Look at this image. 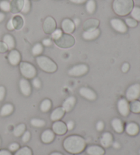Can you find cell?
Returning a JSON list of instances; mask_svg holds the SVG:
<instances>
[{
	"label": "cell",
	"instance_id": "19",
	"mask_svg": "<svg viewBox=\"0 0 140 155\" xmlns=\"http://www.w3.org/2000/svg\"><path fill=\"white\" fill-rule=\"evenodd\" d=\"M125 131L128 135H131V136H135L139 134V127L135 123H130L126 126Z\"/></svg>",
	"mask_w": 140,
	"mask_h": 155
},
{
	"label": "cell",
	"instance_id": "40",
	"mask_svg": "<svg viewBox=\"0 0 140 155\" xmlns=\"http://www.w3.org/2000/svg\"><path fill=\"white\" fill-rule=\"evenodd\" d=\"M19 148H20V146H19L18 143L16 142L10 143L9 146H8V149H9V150L10 152H16L17 151Z\"/></svg>",
	"mask_w": 140,
	"mask_h": 155
},
{
	"label": "cell",
	"instance_id": "42",
	"mask_svg": "<svg viewBox=\"0 0 140 155\" xmlns=\"http://www.w3.org/2000/svg\"><path fill=\"white\" fill-rule=\"evenodd\" d=\"M31 137V134L29 131H26L23 134V136H22V141L24 143H27L28 141L30 140Z\"/></svg>",
	"mask_w": 140,
	"mask_h": 155
},
{
	"label": "cell",
	"instance_id": "12",
	"mask_svg": "<svg viewBox=\"0 0 140 155\" xmlns=\"http://www.w3.org/2000/svg\"><path fill=\"white\" fill-rule=\"evenodd\" d=\"M19 88H20L21 93L26 97L30 96L32 93V87H31L30 83L26 78H21L20 80Z\"/></svg>",
	"mask_w": 140,
	"mask_h": 155
},
{
	"label": "cell",
	"instance_id": "32",
	"mask_svg": "<svg viewBox=\"0 0 140 155\" xmlns=\"http://www.w3.org/2000/svg\"><path fill=\"white\" fill-rule=\"evenodd\" d=\"M86 8L87 12L89 14H92L96 10V3H95L94 0H88L87 1Z\"/></svg>",
	"mask_w": 140,
	"mask_h": 155
},
{
	"label": "cell",
	"instance_id": "53",
	"mask_svg": "<svg viewBox=\"0 0 140 155\" xmlns=\"http://www.w3.org/2000/svg\"><path fill=\"white\" fill-rule=\"evenodd\" d=\"M112 144H113V146H114V148L118 149V148H120V143H119L118 142H114L113 143H112Z\"/></svg>",
	"mask_w": 140,
	"mask_h": 155
},
{
	"label": "cell",
	"instance_id": "57",
	"mask_svg": "<svg viewBox=\"0 0 140 155\" xmlns=\"http://www.w3.org/2000/svg\"><path fill=\"white\" fill-rule=\"evenodd\" d=\"M0 144H1V139H0Z\"/></svg>",
	"mask_w": 140,
	"mask_h": 155
},
{
	"label": "cell",
	"instance_id": "3",
	"mask_svg": "<svg viewBox=\"0 0 140 155\" xmlns=\"http://www.w3.org/2000/svg\"><path fill=\"white\" fill-rule=\"evenodd\" d=\"M36 63L41 70L48 73H54L56 71L58 66L56 63L45 56H39L36 58Z\"/></svg>",
	"mask_w": 140,
	"mask_h": 155
},
{
	"label": "cell",
	"instance_id": "45",
	"mask_svg": "<svg viewBox=\"0 0 140 155\" xmlns=\"http://www.w3.org/2000/svg\"><path fill=\"white\" fill-rule=\"evenodd\" d=\"M104 127H105L104 123H103V121L100 120L96 124V130L99 131H101L103 129H104Z\"/></svg>",
	"mask_w": 140,
	"mask_h": 155
},
{
	"label": "cell",
	"instance_id": "6",
	"mask_svg": "<svg viewBox=\"0 0 140 155\" xmlns=\"http://www.w3.org/2000/svg\"><path fill=\"white\" fill-rule=\"evenodd\" d=\"M140 97V84L136 83L130 86L126 92V97L127 101H133L137 100Z\"/></svg>",
	"mask_w": 140,
	"mask_h": 155
},
{
	"label": "cell",
	"instance_id": "38",
	"mask_svg": "<svg viewBox=\"0 0 140 155\" xmlns=\"http://www.w3.org/2000/svg\"><path fill=\"white\" fill-rule=\"evenodd\" d=\"M125 24L126 25L130 27H135L138 25V21H135L133 18H127L125 19Z\"/></svg>",
	"mask_w": 140,
	"mask_h": 155
},
{
	"label": "cell",
	"instance_id": "46",
	"mask_svg": "<svg viewBox=\"0 0 140 155\" xmlns=\"http://www.w3.org/2000/svg\"><path fill=\"white\" fill-rule=\"evenodd\" d=\"M8 50L7 46L4 41H0V52H5Z\"/></svg>",
	"mask_w": 140,
	"mask_h": 155
},
{
	"label": "cell",
	"instance_id": "20",
	"mask_svg": "<svg viewBox=\"0 0 140 155\" xmlns=\"http://www.w3.org/2000/svg\"><path fill=\"white\" fill-rule=\"evenodd\" d=\"M86 153L88 155H104L105 150L99 146H89L86 148Z\"/></svg>",
	"mask_w": 140,
	"mask_h": 155
},
{
	"label": "cell",
	"instance_id": "1",
	"mask_svg": "<svg viewBox=\"0 0 140 155\" xmlns=\"http://www.w3.org/2000/svg\"><path fill=\"white\" fill-rule=\"evenodd\" d=\"M86 143L85 140L79 135H71L67 137L63 142V146L68 153L79 154L85 150Z\"/></svg>",
	"mask_w": 140,
	"mask_h": 155
},
{
	"label": "cell",
	"instance_id": "58",
	"mask_svg": "<svg viewBox=\"0 0 140 155\" xmlns=\"http://www.w3.org/2000/svg\"><path fill=\"white\" fill-rule=\"evenodd\" d=\"M139 154H140V150H139Z\"/></svg>",
	"mask_w": 140,
	"mask_h": 155
},
{
	"label": "cell",
	"instance_id": "10",
	"mask_svg": "<svg viewBox=\"0 0 140 155\" xmlns=\"http://www.w3.org/2000/svg\"><path fill=\"white\" fill-rule=\"evenodd\" d=\"M56 28L55 21L51 16H48L43 23V30L46 34H52Z\"/></svg>",
	"mask_w": 140,
	"mask_h": 155
},
{
	"label": "cell",
	"instance_id": "22",
	"mask_svg": "<svg viewBox=\"0 0 140 155\" xmlns=\"http://www.w3.org/2000/svg\"><path fill=\"white\" fill-rule=\"evenodd\" d=\"M100 35V30L96 28L91 30H88V31H85L83 32L82 36L83 39H85L86 40H94L96 38L99 37Z\"/></svg>",
	"mask_w": 140,
	"mask_h": 155
},
{
	"label": "cell",
	"instance_id": "24",
	"mask_svg": "<svg viewBox=\"0 0 140 155\" xmlns=\"http://www.w3.org/2000/svg\"><path fill=\"white\" fill-rule=\"evenodd\" d=\"M111 126L117 134H122L124 131V124L119 118H114L111 121Z\"/></svg>",
	"mask_w": 140,
	"mask_h": 155
},
{
	"label": "cell",
	"instance_id": "27",
	"mask_svg": "<svg viewBox=\"0 0 140 155\" xmlns=\"http://www.w3.org/2000/svg\"><path fill=\"white\" fill-rule=\"evenodd\" d=\"M14 111V106L10 104H5L2 107L0 110V116L2 117H5L12 114Z\"/></svg>",
	"mask_w": 140,
	"mask_h": 155
},
{
	"label": "cell",
	"instance_id": "5",
	"mask_svg": "<svg viewBox=\"0 0 140 155\" xmlns=\"http://www.w3.org/2000/svg\"><path fill=\"white\" fill-rule=\"evenodd\" d=\"M54 41L56 45L62 48H71L75 44V40L73 36L68 34H62L60 38Z\"/></svg>",
	"mask_w": 140,
	"mask_h": 155
},
{
	"label": "cell",
	"instance_id": "34",
	"mask_svg": "<svg viewBox=\"0 0 140 155\" xmlns=\"http://www.w3.org/2000/svg\"><path fill=\"white\" fill-rule=\"evenodd\" d=\"M15 155H32V151L27 146H24L16 151Z\"/></svg>",
	"mask_w": 140,
	"mask_h": 155
},
{
	"label": "cell",
	"instance_id": "44",
	"mask_svg": "<svg viewBox=\"0 0 140 155\" xmlns=\"http://www.w3.org/2000/svg\"><path fill=\"white\" fill-rule=\"evenodd\" d=\"M5 88L3 86H0V101H2L5 97Z\"/></svg>",
	"mask_w": 140,
	"mask_h": 155
},
{
	"label": "cell",
	"instance_id": "2",
	"mask_svg": "<svg viewBox=\"0 0 140 155\" xmlns=\"http://www.w3.org/2000/svg\"><path fill=\"white\" fill-rule=\"evenodd\" d=\"M133 7V0H114L113 3L114 11L119 16L128 15Z\"/></svg>",
	"mask_w": 140,
	"mask_h": 155
},
{
	"label": "cell",
	"instance_id": "9",
	"mask_svg": "<svg viewBox=\"0 0 140 155\" xmlns=\"http://www.w3.org/2000/svg\"><path fill=\"white\" fill-rule=\"evenodd\" d=\"M111 25L116 31L124 34L127 31L128 28L124 22L118 18H113L111 20Z\"/></svg>",
	"mask_w": 140,
	"mask_h": 155
},
{
	"label": "cell",
	"instance_id": "36",
	"mask_svg": "<svg viewBox=\"0 0 140 155\" xmlns=\"http://www.w3.org/2000/svg\"><path fill=\"white\" fill-rule=\"evenodd\" d=\"M43 46L40 43L35 44L32 50V54L34 55V56H38V55L40 54L42 52H43Z\"/></svg>",
	"mask_w": 140,
	"mask_h": 155
},
{
	"label": "cell",
	"instance_id": "41",
	"mask_svg": "<svg viewBox=\"0 0 140 155\" xmlns=\"http://www.w3.org/2000/svg\"><path fill=\"white\" fill-rule=\"evenodd\" d=\"M61 35H62V31H61V30L58 29H55V31L52 33L51 37L54 40H55L60 38Z\"/></svg>",
	"mask_w": 140,
	"mask_h": 155
},
{
	"label": "cell",
	"instance_id": "13",
	"mask_svg": "<svg viewBox=\"0 0 140 155\" xmlns=\"http://www.w3.org/2000/svg\"><path fill=\"white\" fill-rule=\"evenodd\" d=\"M79 94L83 97L89 101H94L97 96L93 90L87 87H82L79 89Z\"/></svg>",
	"mask_w": 140,
	"mask_h": 155
},
{
	"label": "cell",
	"instance_id": "54",
	"mask_svg": "<svg viewBox=\"0 0 140 155\" xmlns=\"http://www.w3.org/2000/svg\"><path fill=\"white\" fill-rule=\"evenodd\" d=\"M73 23H74V24H75V27L78 26V25H79V23H80L79 19V18H75V20H74V22H73Z\"/></svg>",
	"mask_w": 140,
	"mask_h": 155
},
{
	"label": "cell",
	"instance_id": "52",
	"mask_svg": "<svg viewBox=\"0 0 140 155\" xmlns=\"http://www.w3.org/2000/svg\"><path fill=\"white\" fill-rule=\"evenodd\" d=\"M70 2H71L72 3H74V4H83L87 2V0H70Z\"/></svg>",
	"mask_w": 140,
	"mask_h": 155
},
{
	"label": "cell",
	"instance_id": "25",
	"mask_svg": "<svg viewBox=\"0 0 140 155\" xmlns=\"http://www.w3.org/2000/svg\"><path fill=\"white\" fill-rule=\"evenodd\" d=\"M99 25V21L96 19H89L83 23V29L85 31L96 29Z\"/></svg>",
	"mask_w": 140,
	"mask_h": 155
},
{
	"label": "cell",
	"instance_id": "30",
	"mask_svg": "<svg viewBox=\"0 0 140 155\" xmlns=\"http://www.w3.org/2000/svg\"><path fill=\"white\" fill-rule=\"evenodd\" d=\"M26 125L23 123H21L16 126L13 131V134L15 137H20L26 131Z\"/></svg>",
	"mask_w": 140,
	"mask_h": 155
},
{
	"label": "cell",
	"instance_id": "29",
	"mask_svg": "<svg viewBox=\"0 0 140 155\" xmlns=\"http://www.w3.org/2000/svg\"><path fill=\"white\" fill-rule=\"evenodd\" d=\"M52 103L50 99H45L41 102L40 106V111L44 113L49 112L51 108Z\"/></svg>",
	"mask_w": 140,
	"mask_h": 155
},
{
	"label": "cell",
	"instance_id": "7",
	"mask_svg": "<svg viewBox=\"0 0 140 155\" xmlns=\"http://www.w3.org/2000/svg\"><path fill=\"white\" fill-rule=\"evenodd\" d=\"M88 71V67L86 64L77 65L68 70V75L74 77H79L85 75Z\"/></svg>",
	"mask_w": 140,
	"mask_h": 155
},
{
	"label": "cell",
	"instance_id": "23",
	"mask_svg": "<svg viewBox=\"0 0 140 155\" xmlns=\"http://www.w3.org/2000/svg\"><path fill=\"white\" fill-rule=\"evenodd\" d=\"M65 110L63 109L62 107H57V108H55L54 111L51 112V116H50L51 120L54 122L60 120V119L62 118L64 114H65Z\"/></svg>",
	"mask_w": 140,
	"mask_h": 155
},
{
	"label": "cell",
	"instance_id": "50",
	"mask_svg": "<svg viewBox=\"0 0 140 155\" xmlns=\"http://www.w3.org/2000/svg\"><path fill=\"white\" fill-rule=\"evenodd\" d=\"M7 29L8 30H13V29H14V27H13V25H12V19H10V20L8 22V23H7Z\"/></svg>",
	"mask_w": 140,
	"mask_h": 155
},
{
	"label": "cell",
	"instance_id": "51",
	"mask_svg": "<svg viewBox=\"0 0 140 155\" xmlns=\"http://www.w3.org/2000/svg\"><path fill=\"white\" fill-rule=\"evenodd\" d=\"M0 155H12V154L10 150H0Z\"/></svg>",
	"mask_w": 140,
	"mask_h": 155
},
{
	"label": "cell",
	"instance_id": "48",
	"mask_svg": "<svg viewBox=\"0 0 140 155\" xmlns=\"http://www.w3.org/2000/svg\"><path fill=\"white\" fill-rule=\"evenodd\" d=\"M66 124V127H67V129L69 130V131H71L72 129L74 128V126H75V123L72 120H69L68 123H67Z\"/></svg>",
	"mask_w": 140,
	"mask_h": 155
},
{
	"label": "cell",
	"instance_id": "21",
	"mask_svg": "<svg viewBox=\"0 0 140 155\" xmlns=\"http://www.w3.org/2000/svg\"><path fill=\"white\" fill-rule=\"evenodd\" d=\"M75 104H76V98L73 96H71L64 101L62 104V107L65 110V112H68L71 111L72 109L73 108Z\"/></svg>",
	"mask_w": 140,
	"mask_h": 155
},
{
	"label": "cell",
	"instance_id": "56",
	"mask_svg": "<svg viewBox=\"0 0 140 155\" xmlns=\"http://www.w3.org/2000/svg\"><path fill=\"white\" fill-rule=\"evenodd\" d=\"M50 155H63L60 153H58V152H54V153H52Z\"/></svg>",
	"mask_w": 140,
	"mask_h": 155
},
{
	"label": "cell",
	"instance_id": "26",
	"mask_svg": "<svg viewBox=\"0 0 140 155\" xmlns=\"http://www.w3.org/2000/svg\"><path fill=\"white\" fill-rule=\"evenodd\" d=\"M14 29L16 30H20L22 29L24 25L23 18L20 15H16L12 18Z\"/></svg>",
	"mask_w": 140,
	"mask_h": 155
},
{
	"label": "cell",
	"instance_id": "31",
	"mask_svg": "<svg viewBox=\"0 0 140 155\" xmlns=\"http://www.w3.org/2000/svg\"><path fill=\"white\" fill-rule=\"evenodd\" d=\"M130 110L135 114L140 113V101L138 100H135L131 101L130 105Z\"/></svg>",
	"mask_w": 140,
	"mask_h": 155
},
{
	"label": "cell",
	"instance_id": "15",
	"mask_svg": "<svg viewBox=\"0 0 140 155\" xmlns=\"http://www.w3.org/2000/svg\"><path fill=\"white\" fill-rule=\"evenodd\" d=\"M25 0H12L10 2V11L16 14L22 10L24 5Z\"/></svg>",
	"mask_w": 140,
	"mask_h": 155
},
{
	"label": "cell",
	"instance_id": "16",
	"mask_svg": "<svg viewBox=\"0 0 140 155\" xmlns=\"http://www.w3.org/2000/svg\"><path fill=\"white\" fill-rule=\"evenodd\" d=\"M113 143V135L110 132H105L100 139V144L103 147L108 148Z\"/></svg>",
	"mask_w": 140,
	"mask_h": 155
},
{
	"label": "cell",
	"instance_id": "55",
	"mask_svg": "<svg viewBox=\"0 0 140 155\" xmlns=\"http://www.w3.org/2000/svg\"><path fill=\"white\" fill-rule=\"evenodd\" d=\"M5 18V15L3 12H0V22H2L4 21V19Z\"/></svg>",
	"mask_w": 140,
	"mask_h": 155
},
{
	"label": "cell",
	"instance_id": "37",
	"mask_svg": "<svg viewBox=\"0 0 140 155\" xmlns=\"http://www.w3.org/2000/svg\"><path fill=\"white\" fill-rule=\"evenodd\" d=\"M0 9L4 12H9L10 11V3L5 0H3L0 2Z\"/></svg>",
	"mask_w": 140,
	"mask_h": 155
},
{
	"label": "cell",
	"instance_id": "8",
	"mask_svg": "<svg viewBox=\"0 0 140 155\" xmlns=\"http://www.w3.org/2000/svg\"><path fill=\"white\" fill-rule=\"evenodd\" d=\"M117 110L120 114L127 117L130 113V105L126 99H120L117 101Z\"/></svg>",
	"mask_w": 140,
	"mask_h": 155
},
{
	"label": "cell",
	"instance_id": "35",
	"mask_svg": "<svg viewBox=\"0 0 140 155\" xmlns=\"http://www.w3.org/2000/svg\"><path fill=\"white\" fill-rule=\"evenodd\" d=\"M131 15L132 16V18L135 19V21L140 22V7H133L131 12Z\"/></svg>",
	"mask_w": 140,
	"mask_h": 155
},
{
	"label": "cell",
	"instance_id": "4",
	"mask_svg": "<svg viewBox=\"0 0 140 155\" xmlns=\"http://www.w3.org/2000/svg\"><path fill=\"white\" fill-rule=\"evenodd\" d=\"M19 68L22 76L27 79L33 78L37 74L36 68L30 63L21 62Z\"/></svg>",
	"mask_w": 140,
	"mask_h": 155
},
{
	"label": "cell",
	"instance_id": "33",
	"mask_svg": "<svg viewBox=\"0 0 140 155\" xmlns=\"http://www.w3.org/2000/svg\"><path fill=\"white\" fill-rule=\"evenodd\" d=\"M30 123H31V125L34 127H37V128L43 127L46 124L45 121L44 120H42V119H39V118L32 119L30 121Z\"/></svg>",
	"mask_w": 140,
	"mask_h": 155
},
{
	"label": "cell",
	"instance_id": "49",
	"mask_svg": "<svg viewBox=\"0 0 140 155\" xmlns=\"http://www.w3.org/2000/svg\"><path fill=\"white\" fill-rule=\"evenodd\" d=\"M43 44L44 46H49L50 45H51L52 41L50 39H44V40L43 41Z\"/></svg>",
	"mask_w": 140,
	"mask_h": 155
},
{
	"label": "cell",
	"instance_id": "43",
	"mask_svg": "<svg viewBox=\"0 0 140 155\" xmlns=\"http://www.w3.org/2000/svg\"><path fill=\"white\" fill-rule=\"evenodd\" d=\"M32 84L36 88H40L41 87V82L38 78H33L32 81Z\"/></svg>",
	"mask_w": 140,
	"mask_h": 155
},
{
	"label": "cell",
	"instance_id": "11",
	"mask_svg": "<svg viewBox=\"0 0 140 155\" xmlns=\"http://www.w3.org/2000/svg\"><path fill=\"white\" fill-rule=\"evenodd\" d=\"M67 130L68 129H67L66 124L64 122L60 120L54 122L52 125V131L54 132V134L59 135H62L65 134Z\"/></svg>",
	"mask_w": 140,
	"mask_h": 155
},
{
	"label": "cell",
	"instance_id": "14",
	"mask_svg": "<svg viewBox=\"0 0 140 155\" xmlns=\"http://www.w3.org/2000/svg\"><path fill=\"white\" fill-rule=\"evenodd\" d=\"M21 54L16 50H12L8 56V61L12 65H17L21 61Z\"/></svg>",
	"mask_w": 140,
	"mask_h": 155
},
{
	"label": "cell",
	"instance_id": "28",
	"mask_svg": "<svg viewBox=\"0 0 140 155\" xmlns=\"http://www.w3.org/2000/svg\"><path fill=\"white\" fill-rule=\"evenodd\" d=\"M3 41L5 44V45L7 46L8 50H13L15 46V41L14 40L13 37L11 35L6 34L5 35L4 38H3Z\"/></svg>",
	"mask_w": 140,
	"mask_h": 155
},
{
	"label": "cell",
	"instance_id": "39",
	"mask_svg": "<svg viewBox=\"0 0 140 155\" xmlns=\"http://www.w3.org/2000/svg\"><path fill=\"white\" fill-rule=\"evenodd\" d=\"M30 8H31V4H30V0H25L24 5H23V9L21 10V12L24 14L27 13L30 11Z\"/></svg>",
	"mask_w": 140,
	"mask_h": 155
},
{
	"label": "cell",
	"instance_id": "18",
	"mask_svg": "<svg viewBox=\"0 0 140 155\" xmlns=\"http://www.w3.org/2000/svg\"><path fill=\"white\" fill-rule=\"evenodd\" d=\"M55 139V134L52 130L47 129L41 134V140L44 143H51Z\"/></svg>",
	"mask_w": 140,
	"mask_h": 155
},
{
	"label": "cell",
	"instance_id": "17",
	"mask_svg": "<svg viewBox=\"0 0 140 155\" xmlns=\"http://www.w3.org/2000/svg\"><path fill=\"white\" fill-rule=\"evenodd\" d=\"M61 28L66 34H72L75 29V25L73 22L68 18H66L61 23Z\"/></svg>",
	"mask_w": 140,
	"mask_h": 155
},
{
	"label": "cell",
	"instance_id": "47",
	"mask_svg": "<svg viewBox=\"0 0 140 155\" xmlns=\"http://www.w3.org/2000/svg\"><path fill=\"white\" fill-rule=\"evenodd\" d=\"M130 68V65L128 63H124L122 66V71L124 73L127 72Z\"/></svg>",
	"mask_w": 140,
	"mask_h": 155
}]
</instances>
